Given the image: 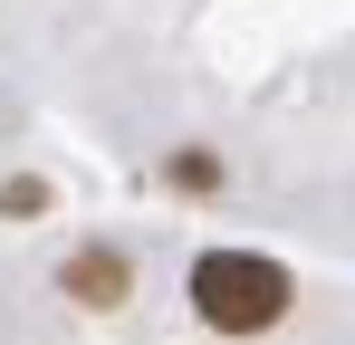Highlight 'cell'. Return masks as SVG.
I'll return each mask as SVG.
<instances>
[{"instance_id": "obj_1", "label": "cell", "mask_w": 355, "mask_h": 345, "mask_svg": "<svg viewBox=\"0 0 355 345\" xmlns=\"http://www.w3.org/2000/svg\"><path fill=\"white\" fill-rule=\"evenodd\" d=\"M192 307H202V326H221V336H259V326L288 317V269L259 259V249H211V259L192 269Z\"/></svg>"}, {"instance_id": "obj_2", "label": "cell", "mask_w": 355, "mask_h": 345, "mask_svg": "<svg viewBox=\"0 0 355 345\" xmlns=\"http://www.w3.org/2000/svg\"><path fill=\"white\" fill-rule=\"evenodd\" d=\"M58 278H67V297H77V307H116L125 288H135V269H125L116 249H77Z\"/></svg>"}]
</instances>
